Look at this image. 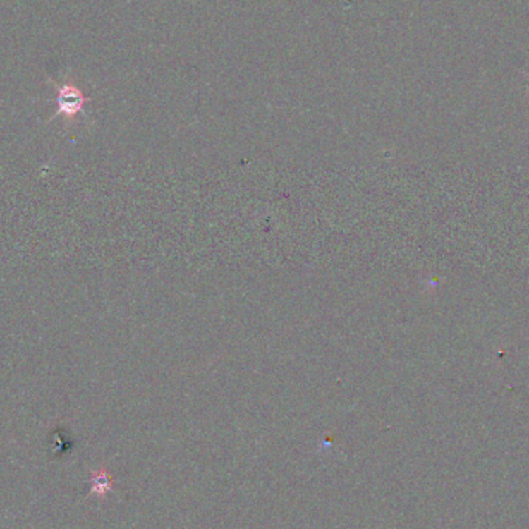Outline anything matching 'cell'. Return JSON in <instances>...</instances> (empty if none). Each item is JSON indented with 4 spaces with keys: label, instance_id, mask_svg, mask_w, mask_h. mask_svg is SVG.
<instances>
[{
    "label": "cell",
    "instance_id": "obj_1",
    "mask_svg": "<svg viewBox=\"0 0 529 529\" xmlns=\"http://www.w3.org/2000/svg\"><path fill=\"white\" fill-rule=\"evenodd\" d=\"M87 98L73 84H62L58 87V114L66 118H75L81 114Z\"/></svg>",
    "mask_w": 529,
    "mask_h": 529
}]
</instances>
